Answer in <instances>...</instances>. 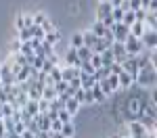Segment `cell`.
Here are the masks:
<instances>
[{"mask_svg": "<svg viewBox=\"0 0 157 138\" xmlns=\"http://www.w3.org/2000/svg\"><path fill=\"white\" fill-rule=\"evenodd\" d=\"M145 100L147 99H140L138 94H134L130 99L126 100V105H124V117L128 119V121H136L140 115H143V107H145Z\"/></svg>", "mask_w": 157, "mask_h": 138, "instance_id": "6da1fadb", "label": "cell"}, {"mask_svg": "<svg viewBox=\"0 0 157 138\" xmlns=\"http://www.w3.org/2000/svg\"><path fill=\"white\" fill-rule=\"evenodd\" d=\"M134 84L138 88H153L157 84V71H155V63L147 65L143 69H138V73L134 77Z\"/></svg>", "mask_w": 157, "mask_h": 138, "instance_id": "7a4b0ae2", "label": "cell"}, {"mask_svg": "<svg viewBox=\"0 0 157 138\" xmlns=\"http://www.w3.org/2000/svg\"><path fill=\"white\" fill-rule=\"evenodd\" d=\"M124 48H126V52H128V57H136V54H140V52L145 50V46H143V42H140L138 38L128 36L126 40H124Z\"/></svg>", "mask_w": 157, "mask_h": 138, "instance_id": "3957f363", "label": "cell"}, {"mask_svg": "<svg viewBox=\"0 0 157 138\" xmlns=\"http://www.w3.org/2000/svg\"><path fill=\"white\" fill-rule=\"evenodd\" d=\"M111 34H113V40H115V42H121V44H124V40L130 36V27L126 23H121V21H117V23L111 27Z\"/></svg>", "mask_w": 157, "mask_h": 138, "instance_id": "277c9868", "label": "cell"}, {"mask_svg": "<svg viewBox=\"0 0 157 138\" xmlns=\"http://www.w3.org/2000/svg\"><path fill=\"white\" fill-rule=\"evenodd\" d=\"M140 42L147 50H155L157 46V32L155 29H145V34L140 36Z\"/></svg>", "mask_w": 157, "mask_h": 138, "instance_id": "5b68a950", "label": "cell"}, {"mask_svg": "<svg viewBox=\"0 0 157 138\" xmlns=\"http://www.w3.org/2000/svg\"><path fill=\"white\" fill-rule=\"evenodd\" d=\"M111 52H113V63H124L126 59H128V52H126V48H124V44L121 42H113L111 44Z\"/></svg>", "mask_w": 157, "mask_h": 138, "instance_id": "8992f818", "label": "cell"}, {"mask_svg": "<svg viewBox=\"0 0 157 138\" xmlns=\"http://www.w3.org/2000/svg\"><path fill=\"white\" fill-rule=\"evenodd\" d=\"M0 86H11V84H15V75H13V69L6 65V63H2L0 65Z\"/></svg>", "mask_w": 157, "mask_h": 138, "instance_id": "52a82bcc", "label": "cell"}, {"mask_svg": "<svg viewBox=\"0 0 157 138\" xmlns=\"http://www.w3.org/2000/svg\"><path fill=\"white\" fill-rule=\"evenodd\" d=\"M75 77H80V69L78 67H69V65H65L63 69H61V80L63 82H71Z\"/></svg>", "mask_w": 157, "mask_h": 138, "instance_id": "ba28073f", "label": "cell"}, {"mask_svg": "<svg viewBox=\"0 0 157 138\" xmlns=\"http://www.w3.org/2000/svg\"><path fill=\"white\" fill-rule=\"evenodd\" d=\"M32 25H34L32 15H23V13H19V15L15 17V27H17V32L23 29V27H32Z\"/></svg>", "mask_w": 157, "mask_h": 138, "instance_id": "9c48e42d", "label": "cell"}, {"mask_svg": "<svg viewBox=\"0 0 157 138\" xmlns=\"http://www.w3.org/2000/svg\"><path fill=\"white\" fill-rule=\"evenodd\" d=\"M121 69L126 71V73H130L136 77V73H138V65H136V61H134V57H128L126 61L121 63Z\"/></svg>", "mask_w": 157, "mask_h": 138, "instance_id": "30bf717a", "label": "cell"}, {"mask_svg": "<svg viewBox=\"0 0 157 138\" xmlns=\"http://www.w3.org/2000/svg\"><path fill=\"white\" fill-rule=\"evenodd\" d=\"M65 63L69 65V67H78L80 69V59H78V52H75V48H67V52H65Z\"/></svg>", "mask_w": 157, "mask_h": 138, "instance_id": "8fae6325", "label": "cell"}, {"mask_svg": "<svg viewBox=\"0 0 157 138\" xmlns=\"http://www.w3.org/2000/svg\"><path fill=\"white\" fill-rule=\"evenodd\" d=\"M147 130L138 121H128V136H145Z\"/></svg>", "mask_w": 157, "mask_h": 138, "instance_id": "7c38bea8", "label": "cell"}, {"mask_svg": "<svg viewBox=\"0 0 157 138\" xmlns=\"http://www.w3.org/2000/svg\"><path fill=\"white\" fill-rule=\"evenodd\" d=\"M111 11H113V6H111V2H101L97 9V21H101V19H105L107 15H111Z\"/></svg>", "mask_w": 157, "mask_h": 138, "instance_id": "4fadbf2b", "label": "cell"}, {"mask_svg": "<svg viewBox=\"0 0 157 138\" xmlns=\"http://www.w3.org/2000/svg\"><path fill=\"white\" fill-rule=\"evenodd\" d=\"M117 82H120V88H124V90H128V88L134 84V75L126 73V71H121L120 75H117Z\"/></svg>", "mask_w": 157, "mask_h": 138, "instance_id": "5bb4252c", "label": "cell"}, {"mask_svg": "<svg viewBox=\"0 0 157 138\" xmlns=\"http://www.w3.org/2000/svg\"><path fill=\"white\" fill-rule=\"evenodd\" d=\"M42 42H46V44H50V46H57L61 42V34L59 29H52V32H48V34H44V40Z\"/></svg>", "mask_w": 157, "mask_h": 138, "instance_id": "9a60e30c", "label": "cell"}, {"mask_svg": "<svg viewBox=\"0 0 157 138\" xmlns=\"http://www.w3.org/2000/svg\"><path fill=\"white\" fill-rule=\"evenodd\" d=\"M94 84H97V82H94V77L90 73H82V71H80V86H82V90H90Z\"/></svg>", "mask_w": 157, "mask_h": 138, "instance_id": "2e32d148", "label": "cell"}, {"mask_svg": "<svg viewBox=\"0 0 157 138\" xmlns=\"http://www.w3.org/2000/svg\"><path fill=\"white\" fill-rule=\"evenodd\" d=\"M63 109H65V111H67V113H69V115L73 117L75 113L80 111V103H78V100H75V99L71 96V99H67V100H65V107H63Z\"/></svg>", "mask_w": 157, "mask_h": 138, "instance_id": "e0dca14e", "label": "cell"}, {"mask_svg": "<svg viewBox=\"0 0 157 138\" xmlns=\"http://www.w3.org/2000/svg\"><path fill=\"white\" fill-rule=\"evenodd\" d=\"M98 38L90 32V29H86V32H82V42H84V46H88V48H92L94 44H97Z\"/></svg>", "mask_w": 157, "mask_h": 138, "instance_id": "ac0fdd59", "label": "cell"}, {"mask_svg": "<svg viewBox=\"0 0 157 138\" xmlns=\"http://www.w3.org/2000/svg\"><path fill=\"white\" fill-rule=\"evenodd\" d=\"M145 23H140V21H134L132 25H130V36H134V38H138L140 40V36L145 34Z\"/></svg>", "mask_w": 157, "mask_h": 138, "instance_id": "d6986e66", "label": "cell"}, {"mask_svg": "<svg viewBox=\"0 0 157 138\" xmlns=\"http://www.w3.org/2000/svg\"><path fill=\"white\" fill-rule=\"evenodd\" d=\"M23 111L27 113L29 117H36L38 113H40V111H38V100H32V99H29V100L23 105Z\"/></svg>", "mask_w": 157, "mask_h": 138, "instance_id": "ffe728a7", "label": "cell"}, {"mask_svg": "<svg viewBox=\"0 0 157 138\" xmlns=\"http://www.w3.org/2000/svg\"><path fill=\"white\" fill-rule=\"evenodd\" d=\"M75 52H78L80 63H88V61H90V57H92V50L88 48V46H80V48H75Z\"/></svg>", "mask_w": 157, "mask_h": 138, "instance_id": "44dd1931", "label": "cell"}, {"mask_svg": "<svg viewBox=\"0 0 157 138\" xmlns=\"http://www.w3.org/2000/svg\"><path fill=\"white\" fill-rule=\"evenodd\" d=\"M90 94H92V100H94V103H105V100H107V96L103 94V90L98 88V84H94V86L90 88Z\"/></svg>", "mask_w": 157, "mask_h": 138, "instance_id": "7402d4cb", "label": "cell"}, {"mask_svg": "<svg viewBox=\"0 0 157 138\" xmlns=\"http://www.w3.org/2000/svg\"><path fill=\"white\" fill-rule=\"evenodd\" d=\"M61 134H63L65 138H73L75 136V125H73V121H65L63 128H61Z\"/></svg>", "mask_w": 157, "mask_h": 138, "instance_id": "603a6c76", "label": "cell"}, {"mask_svg": "<svg viewBox=\"0 0 157 138\" xmlns=\"http://www.w3.org/2000/svg\"><path fill=\"white\" fill-rule=\"evenodd\" d=\"M105 84H107V88L111 90V94H113L115 90H120V82H117V75H111V73H109L107 77H105Z\"/></svg>", "mask_w": 157, "mask_h": 138, "instance_id": "cb8c5ba5", "label": "cell"}, {"mask_svg": "<svg viewBox=\"0 0 157 138\" xmlns=\"http://www.w3.org/2000/svg\"><path fill=\"white\" fill-rule=\"evenodd\" d=\"M111 63H113V52H111V48L103 50V52H101V65H103V67H109Z\"/></svg>", "mask_w": 157, "mask_h": 138, "instance_id": "d4e9b609", "label": "cell"}, {"mask_svg": "<svg viewBox=\"0 0 157 138\" xmlns=\"http://www.w3.org/2000/svg\"><path fill=\"white\" fill-rule=\"evenodd\" d=\"M42 99L48 100V103H50V100H55V99H57L55 88H52V86H44V88H42Z\"/></svg>", "mask_w": 157, "mask_h": 138, "instance_id": "484cf974", "label": "cell"}, {"mask_svg": "<svg viewBox=\"0 0 157 138\" xmlns=\"http://www.w3.org/2000/svg\"><path fill=\"white\" fill-rule=\"evenodd\" d=\"M17 40H19V42H29V40H32V29H29V27L19 29V32H17Z\"/></svg>", "mask_w": 157, "mask_h": 138, "instance_id": "4316f807", "label": "cell"}, {"mask_svg": "<svg viewBox=\"0 0 157 138\" xmlns=\"http://www.w3.org/2000/svg\"><path fill=\"white\" fill-rule=\"evenodd\" d=\"M105 29H107V27H105V25L101 23V21H94V23H92V27H90V32H92V34H94L97 38H103Z\"/></svg>", "mask_w": 157, "mask_h": 138, "instance_id": "83f0119b", "label": "cell"}, {"mask_svg": "<svg viewBox=\"0 0 157 138\" xmlns=\"http://www.w3.org/2000/svg\"><path fill=\"white\" fill-rule=\"evenodd\" d=\"M107 75H109V67H98V69H94L92 77H94V82H101V80H105Z\"/></svg>", "mask_w": 157, "mask_h": 138, "instance_id": "f1b7e54d", "label": "cell"}, {"mask_svg": "<svg viewBox=\"0 0 157 138\" xmlns=\"http://www.w3.org/2000/svg\"><path fill=\"white\" fill-rule=\"evenodd\" d=\"M46 19H48V17H46L42 11H38V13H34V15H32V21H34V25H42Z\"/></svg>", "mask_w": 157, "mask_h": 138, "instance_id": "f546056e", "label": "cell"}, {"mask_svg": "<svg viewBox=\"0 0 157 138\" xmlns=\"http://www.w3.org/2000/svg\"><path fill=\"white\" fill-rule=\"evenodd\" d=\"M48 77L52 80V84L61 82V67H52V69L48 71Z\"/></svg>", "mask_w": 157, "mask_h": 138, "instance_id": "4dcf8cb0", "label": "cell"}, {"mask_svg": "<svg viewBox=\"0 0 157 138\" xmlns=\"http://www.w3.org/2000/svg\"><path fill=\"white\" fill-rule=\"evenodd\" d=\"M134 21H136V19H134V11H126V13H124V17H121V23H126L128 27H130Z\"/></svg>", "mask_w": 157, "mask_h": 138, "instance_id": "1f68e13d", "label": "cell"}, {"mask_svg": "<svg viewBox=\"0 0 157 138\" xmlns=\"http://www.w3.org/2000/svg\"><path fill=\"white\" fill-rule=\"evenodd\" d=\"M29 29H32V38H38V40H44V32H42V27H40V25H32Z\"/></svg>", "mask_w": 157, "mask_h": 138, "instance_id": "d6a6232c", "label": "cell"}, {"mask_svg": "<svg viewBox=\"0 0 157 138\" xmlns=\"http://www.w3.org/2000/svg\"><path fill=\"white\" fill-rule=\"evenodd\" d=\"M80 46H84V42H82V34H73V36H71V48H80Z\"/></svg>", "mask_w": 157, "mask_h": 138, "instance_id": "836d02e7", "label": "cell"}, {"mask_svg": "<svg viewBox=\"0 0 157 138\" xmlns=\"http://www.w3.org/2000/svg\"><path fill=\"white\" fill-rule=\"evenodd\" d=\"M57 119L65 124V121H71L73 117H71V115H69V113H67V111H65V109H61V111H57Z\"/></svg>", "mask_w": 157, "mask_h": 138, "instance_id": "e575fe53", "label": "cell"}, {"mask_svg": "<svg viewBox=\"0 0 157 138\" xmlns=\"http://www.w3.org/2000/svg\"><path fill=\"white\" fill-rule=\"evenodd\" d=\"M19 52H21V54H25V57H29V54H34V48L29 46V42H21V48H19Z\"/></svg>", "mask_w": 157, "mask_h": 138, "instance_id": "d590c367", "label": "cell"}, {"mask_svg": "<svg viewBox=\"0 0 157 138\" xmlns=\"http://www.w3.org/2000/svg\"><path fill=\"white\" fill-rule=\"evenodd\" d=\"M52 88H55V92H57V96H59V94H63V92L67 90V82H63V80H61V82H57Z\"/></svg>", "mask_w": 157, "mask_h": 138, "instance_id": "8d00e7d4", "label": "cell"}, {"mask_svg": "<svg viewBox=\"0 0 157 138\" xmlns=\"http://www.w3.org/2000/svg\"><path fill=\"white\" fill-rule=\"evenodd\" d=\"M111 17H113V21L117 23V21H121V17H124V11H121L120 6H115V9L111 11Z\"/></svg>", "mask_w": 157, "mask_h": 138, "instance_id": "74e56055", "label": "cell"}, {"mask_svg": "<svg viewBox=\"0 0 157 138\" xmlns=\"http://www.w3.org/2000/svg\"><path fill=\"white\" fill-rule=\"evenodd\" d=\"M88 63L92 65V69H98V67H103V65H101V54H92Z\"/></svg>", "mask_w": 157, "mask_h": 138, "instance_id": "f35d334b", "label": "cell"}, {"mask_svg": "<svg viewBox=\"0 0 157 138\" xmlns=\"http://www.w3.org/2000/svg\"><path fill=\"white\" fill-rule=\"evenodd\" d=\"M145 17H147V11H145V9H138V11H134V19H136V21L145 23Z\"/></svg>", "mask_w": 157, "mask_h": 138, "instance_id": "ab89813d", "label": "cell"}, {"mask_svg": "<svg viewBox=\"0 0 157 138\" xmlns=\"http://www.w3.org/2000/svg\"><path fill=\"white\" fill-rule=\"evenodd\" d=\"M61 128H63V121H59V119H50V132H61Z\"/></svg>", "mask_w": 157, "mask_h": 138, "instance_id": "60d3db41", "label": "cell"}, {"mask_svg": "<svg viewBox=\"0 0 157 138\" xmlns=\"http://www.w3.org/2000/svg\"><path fill=\"white\" fill-rule=\"evenodd\" d=\"M80 71H82V73H94V69H92V65H90V63H80Z\"/></svg>", "mask_w": 157, "mask_h": 138, "instance_id": "b9f144b4", "label": "cell"}, {"mask_svg": "<svg viewBox=\"0 0 157 138\" xmlns=\"http://www.w3.org/2000/svg\"><path fill=\"white\" fill-rule=\"evenodd\" d=\"M38 111L40 113H48V100H44V99L38 100Z\"/></svg>", "mask_w": 157, "mask_h": 138, "instance_id": "7bdbcfd3", "label": "cell"}, {"mask_svg": "<svg viewBox=\"0 0 157 138\" xmlns=\"http://www.w3.org/2000/svg\"><path fill=\"white\" fill-rule=\"evenodd\" d=\"M40 27H42V32H44V34H48V32H52V29H55V25H52V21H50V19H46V21L40 25Z\"/></svg>", "mask_w": 157, "mask_h": 138, "instance_id": "ee69618b", "label": "cell"}, {"mask_svg": "<svg viewBox=\"0 0 157 138\" xmlns=\"http://www.w3.org/2000/svg\"><path fill=\"white\" fill-rule=\"evenodd\" d=\"M19 48H21V42H19V40L11 42V46H9V50H11V52H9V54H17V52H19Z\"/></svg>", "mask_w": 157, "mask_h": 138, "instance_id": "f6af8a7d", "label": "cell"}, {"mask_svg": "<svg viewBox=\"0 0 157 138\" xmlns=\"http://www.w3.org/2000/svg\"><path fill=\"white\" fill-rule=\"evenodd\" d=\"M101 23L105 25V27H107V29H111V27H113V25H115V21H113V17H111V15H107V17H105V19H101Z\"/></svg>", "mask_w": 157, "mask_h": 138, "instance_id": "bcb514c9", "label": "cell"}, {"mask_svg": "<svg viewBox=\"0 0 157 138\" xmlns=\"http://www.w3.org/2000/svg\"><path fill=\"white\" fill-rule=\"evenodd\" d=\"M52 67H57V65H52L50 61H46V59H44V63H42V67H40V71H42V73H48V71L52 69Z\"/></svg>", "mask_w": 157, "mask_h": 138, "instance_id": "7dc6e473", "label": "cell"}, {"mask_svg": "<svg viewBox=\"0 0 157 138\" xmlns=\"http://www.w3.org/2000/svg\"><path fill=\"white\" fill-rule=\"evenodd\" d=\"M13 132L23 134V132H25V124H23V121H15V125H13Z\"/></svg>", "mask_w": 157, "mask_h": 138, "instance_id": "c3c4849f", "label": "cell"}, {"mask_svg": "<svg viewBox=\"0 0 157 138\" xmlns=\"http://www.w3.org/2000/svg\"><path fill=\"white\" fill-rule=\"evenodd\" d=\"M128 9L130 11H138L140 9V0H128Z\"/></svg>", "mask_w": 157, "mask_h": 138, "instance_id": "681fc988", "label": "cell"}, {"mask_svg": "<svg viewBox=\"0 0 157 138\" xmlns=\"http://www.w3.org/2000/svg\"><path fill=\"white\" fill-rule=\"evenodd\" d=\"M46 61H50V63H52V65H57V67H59L61 59H59V57H57V54H55V52H52V54H48V57H46Z\"/></svg>", "mask_w": 157, "mask_h": 138, "instance_id": "f907efd6", "label": "cell"}, {"mask_svg": "<svg viewBox=\"0 0 157 138\" xmlns=\"http://www.w3.org/2000/svg\"><path fill=\"white\" fill-rule=\"evenodd\" d=\"M11 115H13V107L4 103V117H11ZM4 117H2V119H4Z\"/></svg>", "mask_w": 157, "mask_h": 138, "instance_id": "816d5d0a", "label": "cell"}, {"mask_svg": "<svg viewBox=\"0 0 157 138\" xmlns=\"http://www.w3.org/2000/svg\"><path fill=\"white\" fill-rule=\"evenodd\" d=\"M46 138H65L61 132H46Z\"/></svg>", "mask_w": 157, "mask_h": 138, "instance_id": "f5cc1de1", "label": "cell"}, {"mask_svg": "<svg viewBox=\"0 0 157 138\" xmlns=\"http://www.w3.org/2000/svg\"><path fill=\"white\" fill-rule=\"evenodd\" d=\"M6 134V130H4V124H2V119H0V138Z\"/></svg>", "mask_w": 157, "mask_h": 138, "instance_id": "db71d44e", "label": "cell"}, {"mask_svg": "<svg viewBox=\"0 0 157 138\" xmlns=\"http://www.w3.org/2000/svg\"><path fill=\"white\" fill-rule=\"evenodd\" d=\"M34 138H46V132H38V134H34Z\"/></svg>", "mask_w": 157, "mask_h": 138, "instance_id": "11a10c76", "label": "cell"}, {"mask_svg": "<svg viewBox=\"0 0 157 138\" xmlns=\"http://www.w3.org/2000/svg\"><path fill=\"white\" fill-rule=\"evenodd\" d=\"M111 138H121V134H113V136H111Z\"/></svg>", "mask_w": 157, "mask_h": 138, "instance_id": "9f6ffc18", "label": "cell"}, {"mask_svg": "<svg viewBox=\"0 0 157 138\" xmlns=\"http://www.w3.org/2000/svg\"><path fill=\"white\" fill-rule=\"evenodd\" d=\"M121 138H130V136H121Z\"/></svg>", "mask_w": 157, "mask_h": 138, "instance_id": "6f0895ef", "label": "cell"}, {"mask_svg": "<svg viewBox=\"0 0 157 138\" xmlns=\"http://www.w3.org/2000/svg\"><path fill=\"white\" fill-rule=\"evenodd\" d=\"M101 2H107V0H101Z\"/></svg>", "mask_w": 157, "mask_h": 138, "instance_id": "680465c9", "label": "cell"}, {"mask_svg": "<svg viewBox=\"0 0 157 138\" xmlns=\"http://www.w3.org/2000/svg\"><path fill=\"white\" fill-rule=\"evenodd\" d=\"M0 84H2V82H0Z\"/></svg>", "mask_w": 157, "mask_h": 138, "instance_id": "91938a15", "label": "cell"}]
</instances>
